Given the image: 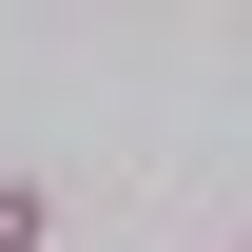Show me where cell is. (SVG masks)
Returning <instances> with one entry per match:
<instances>
[{"instance_id":"1","label":"cell","mask_w":252,"mask_h":252,"mask_svg":"<svg viewBox=\"0 0 252 252\" xmlns=\"http://www.w3.org/2000/svg\"><path fill=\"white\" fill-rule=\"evenodd\" d=\"M0 252H59V194L39 175H0Z\"/></svg>"},{"instance_id":"2","label":"cell","mask_w":252,"mask_h":252,"mask_svg":"<svg viewBox=\"0 0 252 252\" xmlns=\"http://www.w3.org/2000/svg\"><path fill=\"white\" fill-rule=\"evenodd\" d=\"M214 252H233V233H214Z\"/></svg>"}]
</instances>
